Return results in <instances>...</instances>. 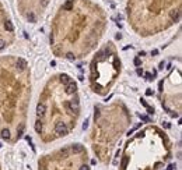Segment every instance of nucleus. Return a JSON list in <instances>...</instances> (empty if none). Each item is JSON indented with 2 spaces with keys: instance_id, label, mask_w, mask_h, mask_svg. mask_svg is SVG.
I'll return each instance as SVG.
<instances>
[{
  "instance_id": "obj_14",
  "label": "nucleus",
  "mask_w": 182,
  "mask_h": 170,
  "mask_svg": "<svg viewBox=\"0 0 182 170\" xmlns=\"http://www.w3.org/2000/svg\"><path fill=\"white\" fill-rule=\"evenodd\" d=\"M133 64H135V66H136V67H139V66H140V64H142V60H140V59H139V57H136V59H135V60H133Z\"/></svg>"
},
{
  "instance_id": "obj_15",
  "label": "nucleus",
  "mask_w": 182,
  "mask_h": 170,
  "mask_svg": "<svg viewBox=\"0 0 182 170\" xmlns=\"http://www.w3.org/2000/svg\"><path fill=\"white\" fill-rule=\"evenodd\" d=\"M127 162H129V158H123V160H122V167H123V169H126Z\"/></svg>"
},
{
  "instance_id": "obj_20",
  "label": "nucleus",
  "mask_w": 182,
  "mask_h": 170,
  "mask_svg": "<svg viewBox=\"0 0 182 170\" xmlns=\"http://www.w3.org/2000/svg\"><path fill=\"white\" fill-rule=\"evenodd\" d=\"M140 103H142V105H143V106H144V108H148L147 102H146V100H144V99H140Z\"/></svg>"
},
{
  "instance_id": "obj_28",
  "label": "nucleus",
  "mask_w": 182,
  "mask_h": 170,
  "mask_svg": "<svg viewBox=\"0 0 182 170\" xmlns=\"http://www.w3.org/2000/svg\"><path fill=\"white\" fill-rule=\"evenodd\" d=\"M175 169V164H170V166H168V170H174Z\"/></svg>"
},
{
  "instance_id": "obj_19",
  "label": "nucleus",
  "mask_w": 182,
  "mask_h": 170,
  "mask_svg": "<svg viewBox=\"0 0 182 170\" xmlns=\"http://www.w3.org/2000/svg\"><path fill=\"white\" fill-rule=\"evenodd\" d=\"M23 131H24V127H21V128H20V131H18V134H17L18 138H21V137H23Z\"/></svg>"
},
{
  "instance_id": "obj_26",
  "label": "nucleus",
  "mask_w": 182,
  "mask_h": 170,
  "mask_svg": "<svg viewBox=\"0 0 182 170\" xmlns=\"http://www.w3.org/2000/svg\"><path fill=\"white\" fill-rule=\"evenodd\" d=\"M164 66H165V63L161 62V63H160V67H158V68H160V70H163V68H164Z\"/></svg>"
},
{
  "instance_id": "obj_6",
  "label": "nucleus",
  "mask_w": 182,
  "mask_h": 170,
  "mask_svg": "<svg viewBox=\"0 0 182 170\" xmlns=\"http://www.w3.org/2000/svg\"><path fill=\"white\" fill-rule=\"evenodd\" d=\"M171 18H172L175 23H178V21H179V18H181V11H179V10L172 11V13H171Z\"/></svg>"
},
{
  "instance_id": "obj_13",
  "label": "nucleus",
  "mask_w": 182,
  "mask_h": 170,
  "mask_svg": "<svg viewBox=\"0 0 182 170\" xmlns=\"http://www.w3.org/2000/svg\"><path fill=\"white\" fill-rule=\"evenodd\" d=\"M28 20H29V23H35V20H36V18H35L34 13H29V14H28Z\"/></svg>"
},
{
  "instance_id": "obj_12",
  "label": "nucleus",
  "mask_w": 182,
  "mask_h": 170,
  "mask_svg": "<svg viewBox=\"0 0 182 170\" xmlns=\"http://www.w3.org/2000/svg\"><path fill=\"white\" fill-rule=\"evenodd\" d=\"M35 131H36V132H41V131H42V124H41V121H36V123H35Z\"/></svg>"
},
{
  "instance_id": "obj_27",
  "label": "nucleus",
  "mask_w": 182,
  "mask_h": 170,
  "mask_svg": "<svg viewBox=\"0 0 182 170\" xmlns=\"http://www.w3.org/2000/svg\"><path fill=\"white\" fill-rule=\"evenodd\" d=\"M87 127H88V121H87V120H85V121H84V124H83V128H84V130H85V128H87Z\"/></svg>"
},
{
  "instance_id": "obj_4",
  "label": "nucleus",
  "mask_w": 182,
  "mask_h": 170,
  "mask_svg": "<svg viewBox=\"0 0 182 170\" xmlns=\"http://www.w3.org/2000/svg\"><path fill=\"white\" fill-rule=\"evenodd\" d=\"M45 112H46V106L44 103H38V106H36V114L42 117V116L45 114Z\"/></svg>"
},
{
  "instance_id": "obj_17",
  "label": "nucleus",
  "mask_w": 182,
  "mask_h": 170,
  "mask_svg": "<svg viewBox=\"0 0 182 170\" xmlns=\"http://www.w3.org/2000/svg\"><path fill=\"white\" fill-rule=\"evenodd\" d=\"M144 77H146L147 81H151V79H153V75H151L150 73H146V74H144Z\"/></svg>"
},
{
  "instance_id": "obj_18",
  "label": "nucleus",
  "mask_w": 182,
  "mask_h": 170,
  "mask_svg": "<svg viewBox=\"0 0 182 170\" xmlns=\"http://www.w3.org/2000/svg\"><path fill=\"white\" fill-rule=\"evenodd\" d=\"M66 57H67L69 60H74V59H76V56H74L73 53H67V54H66Z\"/></svg>"
},
{
  "instance_id": "obj_3",
  "label": "nucleus",
  "mask_w": 182,
  "mask_h": 170,
  "mask_svg": "<svg viewBox=\"0 0 182 170\" xmlns=\"http://www.w3.org/2000/svg\"><path fill=\"white\" fill-rule=\"evenodd\" d=\"M76 91H77V86L74 82H69L66 85V93L67 95H73V93H76Z\"/></svg>"
},
{
  "instance_id": "obj_30",
  "label": "nucleus",
  "mask_w": 182,
  "mask_h": 170,
  "mask_svg": "<svg viewBox=\"0 0 182 170\" xmlns=\"http://www.w3.org/2000/svg\"><path fill=\"white\" fill-rule=\"evenodd\" d=\"M115 38H116V39L119 40V39H120V38H122V35H120V34H116V36H115Z\"/></svg>"
},
{
  "instance_id": "obj_23",
  "label": "nucleus",
  "mask_w": 182,
  "mask_h": 170,
  "mask_svg": "<svg viewBox=\"0 0 182 170\" xmlns=\"http://www.w3.org/2000/svg\"><path fill=\"white\" fill-rule=\"evenodd\" d=\"M80 170H90V169H88V166H87V164H83V166L80 167Z\"/></svg>"
},
{
  "instance_id": "obj_21",
  "label": "nucleus",
  "mask_w": 182,
  "mask_h": 170,
  "mask_svg": "<svg viewBox=\"0 0 182 170\" xmlns=\"http://www.w3.org/2000/svg\"><path fill=\"white\" fill-rule=\"evenodd\" d=\"M140 119H142V120H144V121H147V123L150 121V119H148L147 116H142V114H140Z\"/></svg>"
},
{
  "instance_id": "obj_1",
  "label": "nucleus",
  "mask_w": 182,
  "mask_h": 170,
  "mask_svg": "<svg viewBox=\"0 0 182 170\" xmlns=\"http://www.w3.org/2000/svg\"><path fill=\"white\" fill-rule=\"evenodd\" d=\"M55 131H56V134H59V135H67L69 134V130H67V127H66L64 123H56Z\"/></svg>"
},
{
  "instance_id": "obj_2",
  "label": "nucleus",
  "mask_w": 182,
  "mask_h": 170,
  "mask_svg": "<svg viewBox=\"0 0 182 170\" xmlns=\"http://www.w3.org/2000/svg\"><path fill=\"white\" fill-rule=\"evenodd\" d=\"M66 108L69 109V112H72V113H77V112L80 110L79 100H72V102H67V103H66Z\"/></svg>"
},
{
  "instance_id": "obj_31",
  "label": "nucleus",
  "mask_w": 182,
  "mask_h": 170,
  "mask_svg": "<svg viewBox=\"0 0 182 170\" xmlns=\"http://www.w3.org/2000/svg\"><path fill=\"white\" fill-rule=\"evenodd\" d=\"M163 125H164L165 128H170V124H168V123H165V124H164V123H163Z\"/></svg>"
},
{
  "instance_id": "obj_7",
  "label": "nucleus",
  "mask_w": 182,
  "mask_h": 170,
  "mask_svg": "<svg viewBox=\"0 0 182 170\" xmlns=\"http://www.w3.org/2000/svg\"><path fill=\"white\" fill-rule=\"evenodd\" d=\"M83 145H80V144H74L73 147H72V151H73L74 153H80V152H83Z\"/></svg>"
},
{
  "instance_id": "obj_8",
  "label": "nucleus",
  "mask_w": 182,
  "mask_h": 170,
  "mask_svg": "<svg viewBox=\"0 0 182 170\" xmlns=\"http://www.w3.org/2000/svg\"><path fill=\"white\" fill-rule=\"evenodd\" d=\"M60 81H62L64 85H67L69 82H70V77H69L67 74H62V75H60Z\"/></svg>"
},
{
  "instance_id": "obj_16",
  "label": "nucleus",
  "mask_w": 182,
  "mask_h": 170,
  "mask_svg": "<svg viewBox=\"0 0 182 170\" xmlns=\"http://www.w3.org/2000/svg\"><path fill=\"white\" fill-rule=\"evenodd\" d=\"M4 46H6V40H4V39H0V50H3V49H4Z\"/></svg>"
},
{
  "instance_id": "obj_29",
  "label": "nucleus",
  "mask_w": 182,
  "mask_h": 170,
  "mask_svg": "<svg viewBox=\"0 0 182 170\" xmlns=\"http://www.w3.org/2000/svg\"><path fill=\"white\" fill-rule=\"evenodd\" d=\"M94 117H95V120H97L98 117H100V112H98V110L95 112V114H94Z\"/></svg>"
},
{
  "instance_id": "obj_10",
  "label": "nucleus",
  "mask_w": 182,
  "mask_h": 170,
  "mask_svg": "<svg viewBox=\"0 0 182 170\" xmlns=\"http://www.w3.org/2000/svg\"><path fill=\"white\" fill-rule=\"evenodd\" d=\"M63 8L67 10V11H69V10H72V8H73V1H72V0H67V1L63 4Z\"/></svg>"
},
{
  "instance_id": "obj_11",
  "label": "nucleus",
  "mask_w": 182,
  "mask_h": 170,
  "mask_svg": "<svg viewBox=\"0 0 182 170\" xmlns=\"http://www.w3.org/2000/svg\"><path fill=\"white\" fill-rule=\"evenodd\" d=\"M1 137H3V139H9L10 138V131L7 130V128H4V130L1 131Z\"/></svg>"
},
{
  "instance_id": "obj_22",
  "label": "nucleus",
  "mask_w": 182,
  "mask_h": 170,
  "mask_svg": "<svg viewBox=\"0 0 182 170\" xmlns=\"http://www.w3.org/2000/svg\"><path fill=\"white\" fill-rule=\"evenodd\" d=\"M146 95H147V96H151V95H153V91H151V89H147V91H146Z\"/></svg>"
},
{
  "instance_id": "obj_9",
  "label": "nucleus",
  "mask_w": 182,
  "mask_h": 170,
  "mask_svg": "<svg viewBox=\"0 0 182 170\" xmlns=\"http://www.w3.org/2000/svg\"><path fill=\"white\" fill-rule=\"evenodd\" d=\"M4 28H6L9 32H13V31H14V25H13L11 21H6V24H4Z\"/></svg>"
},
{
  "instance_id": "obj_5",
  "label": "nucleus",
  "mask_w": 182,
  "mask_h": 170,
  "mask_svg": "<svg viewBox=\"0 0 182 170\" xmlns=\"http://www.w3.org/2000/svg\"><path fill=\"white\" fill-rule=\"evenodd\" d=\"M25 67H27V62L24 60L23 57H20L17 60V68L20 70V71H23V70H25Z\"/></svg>"
},
{
  "instance_id": "obj_25",
  "label": "nucleus",
  "mask_w": 182,
  "mask_h": 170,
  "mask_svg": "<svg viewBox=\"0 0 182 170\" xmlns=\"http://www.w3.org/2000/svg\"><path fill=\"white\" fill-rule=\"evenodd\" d=\"M151 54H153V56H157V54H158V50H157V49H154V50L151 52Z\"/></svg>"
},
{
  "instance_id": "obj_24",
  "label": "nucleus",
  "mask_w": 182,
  "mask_h": 170,
  "mask_svg": "<svg viewBox=\"0 0 182 170\" xmlns=\"http://www.w3.org/2000/svg\"><path fill=\"white\" fill-rule=\"evenodd\" d=\"M136 73L139 74V75H143V70H142V68H137V70H136Z\"/></svg>"
}]
</instances>
